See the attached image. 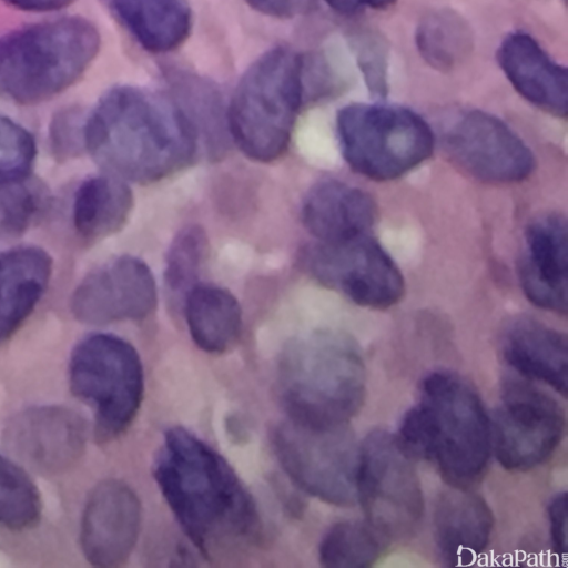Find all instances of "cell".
<instances>
[{
	"mask_svg": "<svg viewBox=\"0 0 568 568\" xmlns=\"http://www.w3.org/2000/svg\"><path fill=\"white\" fill-rule=\"evenodd\" d=\"M153 475L186 536L205 556L257 537V507L230 464L191 432L165 433Z\"/></svg>",
	"mask_w": 568,
	"mask_h": 568,
	"instance_id": "cell-1",
	"label": "cell"
},
{
	"mask_svg": "<svg viewBox=\"0 0 568 568\" xmlns=\"http://www.w3.org/2000/svg\"><path fill=\"white\" fill-rule=\"evenodd\" d=\"M52 274V260L42 248L21 246L0 253V342L31 314Z\"/></svg>",
	"mask_w": 568,
	"mask_h": 568,
	"instance_id": "cell-22",
	"label": "cell"
},
{
	"mask_svg": "<svg viewBox=\"0 0 568 568\" xmlns=\"http://www.w3.org/2000/svg\"><path fill=\"white\" fill-rule=\"evenodd\" d=\"M84 144L110 175L159 181L189 164L196 140L170 97L132 85L106 91L87 114Z\"/></svg>",
	"mask_w": 568,
	"mask_h": 568,
	"instance_id": "cell-2",
	"label": "cell"
},
{
	"mask_svg": "<svg viewBox=\"0 0 568 568\" xmlns=\"http://www.w3.org/2000/svg\"><path fill=\"white\" fill-rule=\"evenodd\" d=\"M397 438L412 457L434 463L457 488L484 476L491 452L490 422L478 395L444 371L424 378L420 402L406 412Z\"/></svg>",
	"mask_w": 568,
	"mask_h": 568,
	"instance_id": "cell-3",
	"label": "cell"
},
{
	"mask_svg": "<svg viewBox=\"0 0 568 568\" xmlns=\"http://www.w3.org/2000/svg\"><path fill=\"white\" fill-rule=\"evenodd\" d=\"M141 505L124 483L109 479L90 494L84 507L80 542L89 562L116 567L130 557L140 530Z\"/></svg>",
	"mask_w": 568,
	"mask_h": 568,
	"instance_id": "cell-16",
	"label": "cell"
},
{
	"mask_svg": "<svg viewBox=\"0 0 568 568\" xmlns=\"http://www.w3.org/2000/svg\"><path fill=\"white\" fill-rule=\"evenodd\" d=\"M156 285L149 266L123 255L88 274L75 288L71 310L82 323L102 325L142 320L156 306Z\"/></svg>",
	"mask_w": 568,
	"mask_h": 568,
	"instance_id": "cell-15",
	"label": "cell"
},
{
	"mask_svg": "<svg viewBox=\"0 0 568 568\" xmlns=\"http://www.w3.org/2000/svg\"><path fill=\"white\" fill-rule=\"evenodd\" d=\"M133 206L130 187L113 175L92 176L74 194L73 224L89 241L116 233L126 223Z\"/></svg>",
	"mask_w": 568,
	"mask_h": 568,
	"instance_id": "cell-26",
	"label": "cell"
},
{
	"mask_svg": "<svg viewBox=\"0 0 568 568\" xmlns=\"http://www.w3.org/2000/svg\"><path fill=\"white\" fill-rule=\"evenodd\" d=\"M36 153L32 134L19 123L0 114V185L28 179Z\"/></svg>",
	"mask_w": 568,
	"mask_h": 568,
	"instance_id": "cell-32",
	"label": "cell"
},
{
	"mask_svg": "<svg viewBox=\"0 0 568 568\" xmlns=\"http://www.w3.org/2000/svg\"><path fill=\"white\" fill-rule=\"evenodd\" d=\"M325 2L338 13L352 14L366 8L383 10L393 6L396 0H325Z\"/></svg>",
	"mask_w": 568,
	"mask_h": 568,
	"instance_id": "cell-37",
	"label": "cell"
},
{
	"mask_svg": "<svg viewBox=\"0 0 568 568\" xmlns=\"http://www.w3.org/2000/svg\"><path fill=\"white\" fill-rule=\"evenodd\" d=\"M357 63L369 91L377 97L387 92V47L374 34H361L356 43Z\"/></svg>",
	"mask_w": 568,
	"mask_h": 568,
	"instance_id": "cell-34",
	"label": "cell"
},
{
	"mask_svg": "<svg viewBox=\"0 0 568 568\" xmlns=\"http://www.w3.org/2000/svg\"><path fill=\"white\" fill-rule=\"evenodd\" d=\"M277 386L290 418L320 425L346 424L365 399L361 351L352 337L338 331L300 335L281 352Z\"/></svg>",
	"mask_w": 568,
	"mask_h": 568,
	"instance_id": "cell-4",
	"label": "cell"
},
{
	"mask_svg": "<svg viewBox=\"0 0 568 568\" xmlns=\"http://www.w3.org/2000/svg\"><path fill=\"white\" fill-rule=\"evenodd\" d=\"M87 442L82 417L62 406H37L16 415L4 428L6 449L20 464L41 475L72 468Z\"/></svg>",
	"mask_w": 568,
	"mask_h": 568,
	"instance_id": "cell-14",
	"label": "cell"
},
{
	"mask_svg": "<svg viewBox=\"0 0 568 568\" xmlns=\"http://www.w3.org/2000/svg\"><path fill=\"white\" fill-rule=\"evenodd\" d=\"M87 114L75 106L55 113L49 128L52 154L59 161L79 155L85 149L84 124Z\"/></svg>",
	"mask_w": 568,
	"mask_h": 568,
	"instance_id": "cell-33",
	"label": "cell"
},
{
	"mask_svg": "<svg viewBox=\"0 0 568 568\" xmlns=\"http://www.w3.org/2000/svg\"><path fill=\"white\" fill-rule=\"evenodd\" d=\"M69 382L72 393L94 410L95 432L104 440L129 427L144 390L138 352L111 334H92L74 347Z\"/></svg>",
	"mask_w": 568,
	"mask_h": 568,
	"instance_id": "cell-8",
	"label": "cell"
},
{
	"mask_svg": "<svg viewBox=\"0 0 568 568\" xmlns=\"http://www.w3.org/2000/svg\"><path fill=\"white\" fill-rule=\"evenodd\" d=\"M356 495L366 523L382 538L398 541L416 532L424 496L412 456L395 435L375 429L362 443Z\"/></svg>",
	"mask_w": 568,
	"mask_h": 568,
	"instance_id": "cell-9",
	"label": "cell"
},
{
	"mask_svg": "<svg viewBox=\"0 0 568 568\" xmlns=\"http://www.w3.org/2000/svg\"><path fill=\"white\" fill-rule=\"evenodd\" d=\"M444 148L463 171L489 183H515L536 165L526 143L497 116L473 110L459 115L444 134Z\"/></svg>",
	"mask_w": 568,
	"mask_h": 568,
	"instance_id": "cell-13",
	"label": "cell"
},
{
	"mask_svg": "<svg viewBox=\"0 0 568 568\" xmlns=\"http://www.w3.org/2000/svg\"><path fill=\"white\" fill-rule=\"evenodd\" d=\"M303 263L323 285L369 308H387L404 294L399 268L368 234L307 248Z\"/></svg>",
	"mask_w": 568,
	"mask_h": 568,
	"instance_id": "cell-12",
	"label": "cell"
},
{
	"mask_svg": "<svg viewBox=\"0 0 568 568\" xmlns=\"http://www.w3.org/2000/svg\"><path fill=\"white\" fill-rule=\"evenodd\" d=\"M170 98L189 124L195 140L203 144L209 156L224 154L231 139L227 110L216 88L209 81L187 72H171Z\"/></svg>",
	"mask_w": 568,
	"mask_h": 568,
	"instance_id": "cell-24",
	"label": "cell"
},
{
	"mask_svg": "<svg viewBox=\"0 0 568 568\" xmlns=\"http://www.w3.org/2000/svg\"><path fill=\"white\" fill-rule=\"evenodd\" d=\"M100 49L89 20L65 17L33 23L0 37V98L37 104L72 87Z\"/></svg>",
	"mask_w": 568,
	"mask_h": 568,
	"instance_id": "cell-5",
	"label": "cell"
},
{
	"mask_svg": "<svg viewBox=\"0 0 568 568\" xmlns=\"http://www.w3.org/2000/svg\"><path fill=\"white\" fill-rule=\"evenodd\" d=\"M273 446L300 489L331 505H354L359 448L348 423L320 425L288 418L274 430Z\"/></svg>",
	"mask_w": 568,
	"mask_h": 568,
	"instance_id": "cell-10",
	"label": "cell"
},
{
	"mask_svg": "<svg viewBox=\"0 0 568 568\" xmlns=\"http://www.w3.org/2000/svg\"><path fill=\"white\" fill-rule=\"evenodd\" d=\"M336 128L347 164L376 181L404 175L427 160L434 149L427 122L399 105L348 104L339 110Z\"/></svg>",
	"mask_w": 568,
	"mask_h": 568,
	"instance_id": "cell-7",
	"label": "cell"
},
{
	"mask_svg": "<svg viewBox=\"0 0 568 568\" xmlns=\"http://www.w3.org/2000/svg\"><path fill=\"white\" fill-rule=\"evenodd\" d=\"M47 202L44 187L30 178L0 185V230L20 234L42 213Z\"/></svg>",
	"mask_w": 568,
	"mask_h": 568,
	"instance_id": "cell-31",
	"label": "cell"
},
{
	"mask_svg": "<svg viewBox=\"0 0 568 568\" xmlns=\"http://www.w3.org/2000/svg\"><path fill=\"white\" fill-rule=\"evenodd\" d=\"M503 355L520 375L567 396L568 343L564 333L531 318L517 320L505 333Z\"/></svg>",
	"mask_w": 568,
	"mask_h": 568,
	"instance_id": "cell-21",
	"label": "cell"
},
{
	"mask_svg": "<svg viewBox=\"0 0 568 568\" xmlns=\"http://www.w3.org/2000/svg\"><path fill=\"white\" fill-rule=\"evenodd\" d=\"M494 515L468 488L452 487L437 499L434 534L442 558L452 566L473 564L490 540Z\"/></svg>",
	"mask_w": 568,
	"mask_h": 568,
	"instance_id": "cell-19",
	"label": "cell"
},
{
	"mask_svg": "<svg viewBox=\"0 0 568 568\" xmlns=\"http://www.w3.org/2000/svg\"><path fill=\"white\" fill-rule=\"evenodd\" d=\"M135 42L151 53L179 48L190 36L192 12L185 0H102Z\"/></svg>",
	"mask_w": 568,
	"mask_h": 568,
	"instance_id": "cell-23",
	"label": "cell"
},
{
	"mask_svg": "<svg viewBox=\"0 0 568 568\" xmlns=\"http://www.w3.org/2000/svg\"><path fill=\"white\" fill-rule=\"evenodd\" d=\"M7 4L23 11L49 12L60 10L72 0H2Z\"/></svg>",
	"mask_w": 568,
	"mask_h": 568,
	"instance_id": "cell-38",
	"label": "cell"
},
{
	"mask_svg": "<svg viewBox=\"0 0 568 568\" xmlns=\"http://www.w3.org/2000/svg\"><path fill=\"white\" fill-rule=\"evenodd\" d=\"M497 61L523 98L547 113L567 115V69L552 60L534 37L524 31L507 34L497 50Z\"/></svg>",
	"mask_w": 568,
	"mask_h": 568,
	"instance_id": "cell-18",
	"label": "cell"
},
{
	"mask_svg": "<svg viewBox=\"0 0 568 568\" xmlns=\"http://www.w3.org/2000/svg\"><path fill=\"white\" fill-rule=\"evenodd\" d=\"M41 516V499L23 468L0 454V524L21 530Z\"/></svg>",
	"mask_w": 568,
	"mask_h": 568,
	"instance_id": "cell-29",
	"label": "cell"
},
{
	"mask_svg": "<svg viewBox=\"0 0 568 568\" xmlns=\"http://www.w3.org/2000/svg\"><path fill=\"white\" fill-rule=\"evenodd\" d=\"M377 214L366 192L337 180L315 184L302 206L306 230L322 243H336L368 234Z\"/></svg>",
	"mask_w": 568,
	"mask_h": 568,
	"instance_id": "cell-20",
	"label": "cell"
},
{
	"mask_svg": "<svg viewBox=\"0 0 568 568\" xmlns=\"http://www.w3.org/2000/svg\"><path fill=\"white\" fill-rule=\"evenodd\" d=\"M254 10L277 19H291L305 12L313 0H245Z\"/></svg>",
	"mask_w": 568,
	"mask_h": 568,
	"instance_id": "cell-36",
	"label": "cell"
},
{
	"mask_svg": "<svg viewBox=\"0 0 568 568\" xmlns=\"http://www.w3.org/2000/svg\"><path fill=\"white\" fill-rule=\"evenodd\" d=\"M568 231L565 216L536 217L525 234L519 280L527 298L540 308L567 313Z\"/></svg>",
	"mask_w": 568,
	"mask_h": 568,
	"instance_id": "cell-17",
	"label": "cell"
},
{
	"mask_svg": "<svg viewBox=\"0 0 568 568\" xmlns=\"http://www.w3.org/2000/svg\"><path fill=\"white\" fill-rule=\"evenodd\" d=\"M565 427L555 398L523 381H508L490 424L491 448L505 469L527 471L551 456Z\"/></svg>",
	"mask_w": 568,
	"mask_h": 568,
	"instance_id": "cell-11",
	"label": "cell"
},
{
	"mask_svg": "<svg viewBox=\"0 0 568 568\" xmlns=\"http://www.w3.org/2000/svg\"><path fill=\"white\" fill-rule=\"evenodd\" d=\"M305 91L304 58L287 47L270 49L246 69L227 109L231 138L246 156L271 162L285 152Z\"/></svg>",
	"mask_w": 568,
	"mask_h": 568,
	"instance_id": "cell-6",
	"label": "cell"
},
{
	"mask_svg": "<svg viewBox=\"0 0 568 568\" xmlns=\"http://www.w3.org/2000/svg\"><path fill=\"white\" fill-rule=\"evenodd\" d=\"M549 531L554 551L561 558L567 552V494L560 493L548 506Z\"/></svg>",
	"mask_w": 568,
	"mask_h": 568,
	"instance_id": "cell-35",
	"label": "cell"
},
{
	"mask_svg": "<svg viewBox=\"0 0 568 568\" xmlns=\"http://www.w3.org/2000/svg\"><path fill=\"white\" fill-rule=\"evenodd\" d=\"M381 536L366 523L344 520L333 525L318 549L321 565L329 568H365L381 556Z\"/></svg>",
	"mask_w": 568,
	"mask_h": 568,
	"instance_id": "cell-28",
	"label": "cell"
},
{
	"mask_svg": "<svg viewBox=\"0 0 568 568\" xmlns=\"http://www.w3.org/2000/svg\"><path fill=\"white\" fill-rule=\"evenodd\" d=\"M184 302L187 327L200 348L219 354L236 343L242 331V311L229 291L197 284L186 294Z\"/></svg>",
	"mask_w": 568,
	"mask_h": 568,
	"instance_id": "cell-25",
	"label": "cell"
},
{
	"mask_svg": "<svg viewBox=\"0 0 568 568\" xmlns=\"http://www.w3.org/2000/svg\"><path fill=\"white\" fill-rule=\"evenodd\" d=\"M207 255V239L200 226H187L173 240L166 256L164 280L174 295L183 297L197 285Z\"/></svg>",
	"mask_w": 568,
	"mask_h": 568,
	"instance_id": "cell-30",
	"label": "cell"
},
{
	"mask_svg": "<svg viewBox=\"0 0 568 568\" xmlns=\"http://www.w3.org/2000/svg\"><path fill=\"white\" fill-rule=\"evenodd\" d=\"M415 42L427 64L447 72L468 59L474 47V34L463 16L455 10L442 8L426 13L419 20Z\"/></svg>",
	"mask_w": 568,
	"mask_h": 568,
	"instance_id": "cell-27",
	"label": "cell"
}]
</instances>
